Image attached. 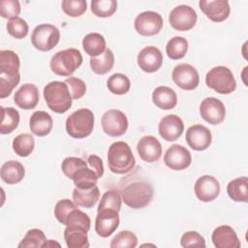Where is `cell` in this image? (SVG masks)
Listing matches in <instances>:
<instances>
[{
    "mask_svg": "<svg viewBox=\"0 0 248 248\" xmlns=\"http://www.w3.org/2000/svg\"><path fill=\"white\" fill-rule=\"evenodd\" d=\"M20 60L13 50L0 51V98L8 97L20 80Z\"/></svg>",
    "mask_w": 248,
    "mask_h": 248,
    "instance_id": "1",
    "label": "cell"
},
{
    "mask_svg": "<svg viewBox=\"0 0 248 248\" xmlns=\"http://www.w3.org/2000/svg\"><path fill=\"white\" fill-rule=\"evenodd\" d=\"M135 157L129 144L125 141H115L108 150V166L111 172L124 174L135 167Z\"/></svg>",
    "mask_w": 248,
    "mask_h": 248,
    "instance_id": "2",
    "label": "cell"
},
{
    "mask_svg": "<svg viewBox=\"0 0 248 248\" xmlns=\"http://www.w3.org/2000/svg\"><path fill=\"white\" fill-rule=\"evenodd\" d=\"M44 98L53 112L64 113L72 107V96L64 81H50L44 87Z\"/></svg>",
    "mask_w": 248,
    "mask_h": 248,
    "instance_id": "3",
    "label": "cell"
},
{
    "mask_svg": "<svg viewBox=\"0 0 248 248\" xmlns=\"http://www.w3.org/2000/svg\"><path fill=\"white\" fill-rule=\"evenodd\" d=\"M153 187L146 181H133L121 192L122 201L134 209L147 206L153 198Z\"/></svg>",
    "mask_w": 248,
    "mask_h": 248,
    "instance_id": "4",
    "label": "cell"
},
{
    "mask_svg": "<svg viewBox=\"0 0 248 248\" xmlns=\"http://www.w3.org/2000/svg\"><path fill=\"white\" fill-rule=\"evenodd\" d=\"M82 55L77 48L70 47L56 52L50 59L51 71L61 77H70L81 65Z\"/></svg>",
    "mask_w": 248,
    "mask_h": 248,
    "instance_id": "5",
    "label": "cell"
},
{
    "mask_svg": "<svg viewBox=\"0 0 248 248\" xmlns=\"http://www.w3.org/2000/svg\"><path fill=\"white\" fill-rule=\"evenodd\" d=\"M65 127L70 137L74 139H84L93 131L94 114L88 108H79L67 118Z\"/></svg>",
    "mask_w": 248,
    "mask_h": 248,
    "instance_id": "6",
    "label": "cell"
},
{
    "mask_svg": "<svg viewBox=\"0 0 248 248\" xmlns=\"http://www.w3.org/2000/svg\"><path fill=\"white\" fill-rule=\"evenodd\" d=\"M205 83L219 94H230L236 88L232 72L225 66H217L209 70L205 76Z\"/></svg>",
    "mask_w": 248,
    "mask_h": 248,
    "instance_id": "7",
    "label": "cell"
},
{
    "mask_svg": "<svg viewBox=\"0 0 248 248\" xmlns=\"http://www.w3.org/2000/svg\"><path fill=\"white\" fill-rule=\"evenodd\" d=\"M60 40L59 29L48 23H43L36 26L31 35V43L33 46L41 51H48L52 49Z\"/></svg>",
    "mask_w": 248,
    "mask_h": 248,
    "instance_id": "8",
    "label": "cell"
},
{
    "mask_svg": "<svg viewBox=\"0 0 248 248\" xmlns=\"http://www.w3.org/2000/svg\"><path fill=\"white\" fill-rule=\"evenodd\" d=\"M119 225V211L113 207H98L95 232L101 237L112 234Z\"/></svg>",
    "mask_w": 248,
    "mask_h": 248,
    "instance_id": "9",
    "label": "cell"
},
{
    "mask_svg": "<svg viewBox=\"0 0 248 248\" xmlns=\"http://www.w3.org/2000/svg\"><path fill=\"white\" fill-rule=\"evenodd\" d=\"M198 16L196 11L188 5H179L171 10L169 16L170 26L177 31H188L197 22Z\"/></svg>",
    "mask_w": 248,
    "mask_h": 248,
    "instance_id": "10",
    "label": "cell"
},
{
    "mask_svg": "<svg viewBox=\"0 0 248 248\" xmlns=\"http://www.w3.org/2000/svg\"><path fill=\"white\" fill-rule=\"evenodd\" d=\"M101 124L105 134L109 137H120L128 129L127 116L118 109L107 110L102 116Z\"/></svg>",
    "mask_w": 248,
    "mask_h": 248,
    "instance_id": "11",
    "label": "cell"
},
{
    "mask_svg": "<svg viewBox=\"0 0 248 248\" xmlns=\"http://www.w3.org/2000/svg\"><path fill=\"white\" fill-rule=\"evenodd\" d=\"M163 17L160 14L153 11L140 13L135 18V29L141 36L157 35L163 28Z\"/></svg>",
    "mask_w": 248,
    "mask_h": 248,
    "instance_id": "12",
    "label": "cell"
},
{
    "mask_svg": "<svg viewBox=\"0 0 248 248\" xmlns=\"http://www.w3.org/2000/svg\"><path fill=\"white\" fill-rule=\"evenodd\" d=\"M171 78L173 82L184 90H194L200 82L199 73L196 68L186 63L175 66Z\"/></svg>",
    "mask_w": 248,
    "mask_h": 248,
    "instance_id": "13",
    "label": "cell"
},
{
    "mask_svg": "<svg viewBox=\"0 0 248 248\" xmlns=\"http://www.w3.org/2000/svg\"><path fill=\"white\" fill-rule=\"evenodd\" d=\"M192 162L190 151L181 144H172L170 146L165 155V165L173 170H181L187 169Z\"/></svg>",
    "mask_w": 248,
    "mask_h": 248,
    "instance_id": "14",
    "label": "cell"
},
{
    "mask_svg": "<svg viewBox=\"0 0 248 248\" xmlns=\"http://www.w3.org/2000/svg\"><path fill=\"white\" fill-rule=\"evenodd\" d=\"M200 114L203 120L212 125L220 124L226 116L224 104L217 98L208 97L202 101L200 105Z\"/></svg>",
    "mask_w": 248,
    "mask_h": 248,
    "instance_id": "15",
    "label": "cell"
},
{
    "mask_svg": "<svg viewBox=\"0 0 248 248\" xmlns=\"http://www.w3.org/2000/svg\"><path fill=\"white\" fill-rule=\"evenodd\" d=\"M194 189L196 197L200 201L209 202L219 196L220 183L214 176L205 174L197 179Z\"/></svg>",
    "mask_w": 248,
    "mask_h": 248,
    "instance_id": "16",
    "label": "cell"
},
{
    "mask_svg": "<svg viewBox=\"0 0 248 248\" xmlns=\"http://www.w3.org/2000/svg\"><path fill=\"white\" fill-rule=\"evenodd\" d=\"M186 141L192 149L202 151L207 149L211 144L212 135L205 126L195 124L188 128L186 132Z\"/></svg>",
    "mask_w": 248,
    "mask_h": 248,
    "instance_id": "17",
    "label": "cell"
},
{
    "mask_svg": "<svg viewBox=\"0 0 248 248\" xmlns=\"http://www.w3.org/2000/svg\"><path fill=\"white\" fill-rule=\"evenodd\" d=\"M201 11L213 22H222L228 18L231 8L227 0H201Z\"/></svg>",
    "mask_w": 248,
    "mask_h": 248,
    "instance_id": "18",
    "label": "cell"
},
{
    "mask_svg": "<svg viewBox=\"0 0 248 248\" xmlns=\"http://www.w3.org/2000/svg\"><path fill=\"white\" fill-rule=\"evenodd\" d=\"M163 64V54L161 50L153 46H145L138 54V65L145 73L158 71Z\"/></svg>",
    "mask_w": 248,
    "mask_h": 248,
    "instance_id": "19",
    "label": "cell"
},
{
    "mask_svg": "<svg viewBox=\"0 0 248 248\" xmlns=\"http://www.w3.org/2000/svg\"><path fill=\"white\" fill-rule=\"evenodd\" d=\"M184 130L182 119L175 114L164 116L159 123L158 131L160 136L167 141H174L181 137Z\"/></svg>",
    "mask_w": 248,
    "mask_h": 248,
    "instance_id": "20",
    "label": "cell"
},
{
    "mask_svg": "<svg viewBox=\"0 0 248 248\" xmlns=\"http://www.w3.org/2000/svg\"><path fill=\"white\" fill-rule=\"evenodd\" d=\"M137 151L144 162L154 163L162 155V145L155 137L144 136L138 141Z\"/></svg>",
    "mask_w": 248,
    "mask_h": 248,
    "instance_id": "21",
    "label": "cell"
},
{
    "mask_svg": "<svg viewBox=\"0 0 248 248\" xmlns=\"http://www.w3.org/2000/svg\"><path fill=\"white\" fill-rule=\"evenodd\" d=\"M88 229L79 224H69L64 230V239L69 248H88Z\"/></svg>",
    "mask_w": 248,
    "mask_h": 248,
    "instance_id": "22",
    "label": "cell"
},
{
    "mask_svg": "<svg viewBox=\"0 0 248 248\" xmlns=\"http://www.w3.org/2000/svg\"><path fill=\"white\" fill-rule=\"evenodd\" d=\"M211 240L216 248H239L241 245L235 231L228 225L217 227L212 232Z\"/></svg>",
    "mask_w": 248,
    "mask_h": 248,
    "instance_id": "23",
    "label": "cell"
},
{
    "mask_svg": "<svg viewBox=\"0 0 248 248\" xmlns=\"http://www.w3.org/2000/svg\"><path fill=\"white\" fill-rule=\"evenodd\" d=\"M39 90L33 83L22 84L15 93V104L22 109H32L39 102Z\"/></svg>",
    "mask_w": 248,
    "mask_h": 248,
    "instance_id": "24",
    "label": "cell"
},
{
    "mask_svg": "<svg viewBox=\"0 0 248 248\" xmlns=\"http://www.w3.org/2000/svg\"><path fill=\"white\" fill-rule=\"evenodd\" d=\"M53 126L51 116L44 110H37L33 112L29 120V127L31 132L38 136L44 137L50 133Z\"/></svg>",
    "mask_w": 248,
    "mask_h": 248,
    "instance_id": "25",
    "label": "cell"
},
{
    "mask_svg": "<svg viewBox=\"0 0 248 248\" xmlns=\"http://www.w3.org/2000/svg\"><path fill=\"white\" fill-rule=\"evenodd\" d=\"M152 101L161 109H171L177 104V96L173 89L168 86H158L152 93Z\"/></svg>",
    "mask_w": 248,
    "mask_h": 248,
    "instance_id": "26",
    "label": "cell"
},
{
    "mask_svg": "<svg viewBox=\"0 0 248 248\" xmlns=\"http://www.w3.org/2000/svg\"><path fill=\"white\" fill-rule=\"evenodd\" d=\"M1 178L7 184H16L20 182L25 174L23 165L15 160H10L5 162L1 166L0 170Z\"/></svg>",
    "mask_w": 248,
    "mask_h": 248,
    "instance_id": "27",
    "label": "cell"
},
{
    "mask_svg": "<svg viewBox=\"0 0 248 248\" xmlns=\"http://www.w3.org/2000/svg\"><path fill=\"white\" fill-rule=\"evenodd\" d=\"M227 193L233 202H247L248 201V178L246 176L232 179L227 185Z\"/></svg>",
    "mask_w": 248,
    "mask_h": 248,
    "instance_id": "28",
    "label": "cell"
},
{
    "mask_svg": "<svg viewBox=\"0 0 248 248\" xmlns=\"http://www.w3.org/2000/svg\"><path fill=\"white\" fill-rule=\"evenodd\" d=\"M100 198V191L97 186L90 189H79L75 188L73 191L74 202L81 207L90 208L96 204Z\"/></svg>",
    "mask_w": 248,
    "mask_h": 248,
    "instance_id": "29",
    "label": "cell"
},
{
    "mask_svg": "<svg viewBox=\"0 0 248 248\" xmlns=\"http://www.w3.org/2000/svg\"><path fill=\"white\" fill-rule=\"evenodd\" d=\"M82 47L90 57H96L106 50V40L99 33H89L82 40Z\"/></svg>",
    "mask_w": 248,
    "mask_h": 248,
    "instance_id": "30",
    "label": "cell"
},
{
    "mask_svg": "<svg viewBox=\"0 0 248 248\" xmlns=\"http://www.w3.org/2000/svg\"><path fill=\"white\" fill-rule=\"evenodd\" d=\"M77 188L79 189H90L97 185L98 176L93 169L88 165L87 167L80 168L78 170L71 178Z\"/></svg>",
    "mask_w": 248,
    "mask_h": 248,
    "instance_id": "31",
    "label": "cell"
},
{
    "mask_svg": "<svg viewBox=\"0 0 248 248\" xmlns=\"http://www.w3.org/2000/svg\"><path fill=\"white\" fill-rule=\"evenodd\" d=\"M113 65L114 55L109 48H106V50L99 56L90 58V67L97 75H105L108 73L112 69Z\"/></svg>",
    "mask_w": 248,
    "mask_h": 248,
    "instance_id": "32",
    "label": "cell"
},
{
    "mask_svg": "<svg viewBox=\"0 0 248 248\" xmlns=\"http://www.w3.org/2000/svg\"><path fill=\"white\" fill-rule=\"evenodd\" d=\"M0 108L2 113V119L0 123V133L2 135L10 134L18 126L19 119H20L19 112L12 107H9V108L1 107Z\"/></svg>",
    "mask_w": 248,
    "mask_h": 248,
    "instance_id": "33",
    "label": "cell"
},
{
    "mask_svg": "<svg viewBox=\"0 0 248 248\" xmlns=\"http://www.w3.org/2000/svg\"><path fill=\"white\" fill-rule=\"evenodd\" d=\"M34 146V138L27 133L19 134L13 140V149L16 152V154L20 157L29 156L33 152Z\"/></svg>",
    "mask_w": 248,
    "mask_h": 248,
    "instance_id": "34",
    "label": "cell"
},
{
    "mask_svg": "<svg viewBox=\"0 0 248 248\" xmlns=\"http://www.w3.org/2000/svg\"><path fill=\"white\" fill-rule=\"evenodd\" d=\"M187 50L188 41L180 36H175L171 38L166 46V52L168 56L172 60H178L183 58Z\"/></svg>",
    "mask_w": 248,
    "mask_h": 248,
    "instance_id": "35",
    "label": "cell"
},
{
    "mask_svg": "<svg viewBox=\"0 0 248 248\" xmlns=\"http://www.w3.org/2000/svg\"><path fill=\"white\" fill-rule=\"evenodd\" d=\"M107 86L111 93L115 95H124L130 90L131 82L127 76L117 73L111 75L108 78L107 81Z\"/></svg>",
    "mask_w": 248,
    "mask_h": 248,
    "instance_id": "36",
    "label": "cell"
},
{
    "mask_svg": "<svg viewBox=\"0 0 248 248\" xmlns=\"http://www.w3.org/2000/svg\"><path fill=\"white\" fill-rule=\"evenodd\" d=\"M117 9L115 0H93L91 1V11L98 17L111 16Z\"/></svg>",
    "mask_w": 248,
    "mask_h": 248,
    "instance_id": "37",
    "label": "cell"
},
{
    "mask_svg": "<svg viewBox=\"0 0 248 248\" xmlns=\"http://www.w3.org/2000/svg\"><path fill=\"white\" fill-rule=\"evenodd\" d=\"M46 241V237L42 230L31 229L26 232L25 236L17 246L19 248H39L43 247Z\"/></svg>",
    "mask_w": 248,
    "mask_h": 248,
    "instance_id": "38",
    "label": "cell"
},
{
    "mask_svg": "<svg viewBox=\"0 0 248 248\" xmlns=\"http://www.w3.org/2000/svg\"><path fill=\"white\" fill-rule=\"evenodd\" d=\"M6 27L8 33L16 39H23L28 34V24L19 16L10 18Z\"/></svg>",
    "mask_w": 248,
    "mask_h": 248,
    "instance_id": "39",
    "label": "cell"
},
{
    "mask_svg": "<svg viewBox=\"0 0 248 248\" xmlns=\"http://www.w3.org/2000/svg\"><path fill=\"white\" fill-rule=\"evenodd\" d=\"M138 244V237L136 234L130 231H121L119 232L110 242L111 248H135Z\"/></svg>",
    "mask_w": 248,
    "mask_h": 248,
    "instance_id": "40",
    "label": "cell"
},
{
    "mask_svg": "<svg viewBox=\"0 0 248 248\" xmlns=\"http://www.w3.org/2000/svg\"><path fill=\"white\" fill-rule=\"evenodd\" d=\"M63 12L71 17H78L86 12L87 3L85 0H64L61 3Z\"/></svg>",
    "mask_w": 248,
    "mask_h": 248,
    "instance_id": "41",
    "label": "cell"
},
{
    "mask_svg": "<svg viewBox=\"0 0 248 248\" xmlns=\"http://www.w3.org/2000/svg\"><path fill=\"white\" fill-rule=\"evenodd\" d=\"M78 208L77 204L69 199H63L57 202L54 207V216L59 223L62 225L66 224V220L74 209Z\"/></svg>",
    "mask_w": 248,
    "mask_h": 248,
    "instance_id": "42",
    "label": "cell"
},
{
    "mask_svg": "<svg viewBox=\"0 0 248 248\" xmlns=\"http://www.w3.org/2000/svg\"><path fill=\"white\" fill-rule=\"evenodd\" d=\"M88 163L85 162L84 160H82L81 158H78V157H67L63 160L62 165H61V169L63 173L68 177V178H72L73 174L79 170L80 168L83 167H87Z\"/></svg>",
    "mask_w": 248,
    "mask_h": 248,
    "instance_id": "43",
    "label": "cell"
},
{
    "mask_svg": "<svg viewBox=\"0 0 248 248\" xmlns=\"http://www.w3.org/2000/svg\"><path fill=\"white\" fill-rule=\"evenodd\" d=\"M20 13V4L17 0H2L0 2V16L3 18L16 17Z\"/></svg>",
    "mask_w": 248,
    "mask_h": 248,
    "instance_id": "44",
    "label": "cell"
},
{
    "mask_svg": "<svg viewBox=\"0 0 248 248\" xmlns=\"http://www.w3.org/2000/svg\"><path fill=\"white\" fill-rule=\"evenodd\" d=\"M64 82L68 85V88L70 90V93L73 99L75 100L80 99L85 94L86 85L84 81L81 80L80 78L76 77H70L66 78Z\"/></svg>",
    "mask_w": 248,
    "mask_h": 248,
    "instance_id": "45",
    "label": "cell"
},
{
    "mask_svg": "<svg viewBox=\"0 0 248 248\" xmlns=\"http://www.w3.org/2000/svg\"><path fill=\"white\" fill-rule=\"evenodd\" d=\"M121 198L117 191L115 190H108L104 193L101 198V202L98 207H113L120 211L121 208Z\"/></svg>",
    "mask_w": 248,
    "mask_h": 248,
    "instance_id": "46",
    "label": "cell"
},
{
    "mask_svg": "<svg viewBox=\"0 0 248 248\" xmlns=\"http://www.w3.org/2000/svg\"><path fill=\"white\" fill-rule=\"evenodd\" d=\"M182 247H205L204 238L198 232H186L182 234L180 239Z\"/></svg>",
    "mask_w": 248,
    "mask_h": 248,
    "instance_id": "47",
    "label": "cell"
},
{
    "mask_svg": "<svg viewBox=\"0 0 248 248\" xmlns=\"http://www.w3.org/2000/svg\"><path fill=\"white\" fill-rule=\"evenodd\" d=\"M87 163L96 172L98 178H101L104 174V166H103L102 159L97 155H90L87 158Z\"/></svg>",
    "mask_w": 248,
    "mask_h": 248,
    "instance_id": "48",
    "label": "cell"
},
{
    "mask_svg": "<svg viewBox=\"0 0 248 248\" xmlns=\"http://www.w3.org/2000/svg\"><path fill=\"white\" fill-rule=\"evenodd\" d=\"M54 245H56V246H60V244L59 243H57V242H55V241H53V240H46L45 243H44V245H43V247H52V246H54Z\"/></svg>",
    "mask_w": 248,
    "mask_h": 248,
    "instance_id": "49",
    "label": "cell"
}]
</instances>
